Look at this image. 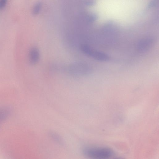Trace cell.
<instances>
[{
	"mask_svg": "<svg viewBox=\"0 0 159 159\" xmlns=\"http://www.w3.org/2000/svg\"><path fill=\"white\" fill-rule=\"evenodd\" d=\"M10 114V110L6 107H0V123L6 120Z\"/></svg>",
	"mask_w": 159,
	"mask_h": 159,
	"instance_id": "obj_4",
	"label": "cell"
},
{
	"mask_svg": "<svg viewBox=\"0 0 159 159\" xmlns=\"http://www.w3.org/2000/svg\"><path fill=\"white\" fill-rule=\"evenodd\" d=\"M152 43V40H144L141 41L139 44V49L142 51L145 50L148 48Z\"/></svg>",
	"mask_w": 159,
	"mask_h": 159,
	"instance_id": "obj_5",
	"label": "cell"
},
{
	"mask_svg": "<svg viewBox=\"0 0 159 159\" xmlns=\"http://www.w3.org/2000/svg\"><path fill=\"white\" fill-rule=\"evenodd\" d=\"M28 57L29 61L30 64L34 65L37 64L40 57L39 49L35 47L31 48L29 51Z\"/></svg>",
	"mask_w": 159,
	"mask_h": 159,
	"instance_id": "obj_3",
	"label": "cell"
},
{
	"mask_svg": "<svg viewBox=\"0 0 159 159\" xmlns=\"http://www.w3.org/2000/svg\"><path fill=\"white\" fill-rule=\"evenodd\" d=\"M83 152L86 156L95 159H107L113 157L114 151L106 147H89L84 149Z\"/></svg>",
	"mask_w": 159,
	"mask_h": 159,
	"instance_id": "obj_1",
	"label": "cell"
},
{
	"mask_svg": "<svg viewBox=\"0 0 159 159\" xmlns=\"http://www.w3.org/2000/svg\"><path fill=\"white\" fill-rule=\"evenodd\" d=\"M8 0H0V10L3 9L7 3Z\"/></svg>",
	"mask_w": 159,
	"mask_h": 159,
	"instance_id": "obj_6",
	"label": "cell"
},
{
	"mask_svg": "<svg viewBox=\"0 0 159 159\" xmlns=\"http://www.w3.org/2000/svg\"><path fill=\"white\" fill-rule=\"evenodd\" d=\"M40 9V5L39 4H36L34 7L33 10V13L34 14H36Z\"/></svg>",
	"mask_w": 159,
	"mask_h": 159,
	"instance_id": "obj_7",
	"label": "cell"
},
{
	"mask_svg": "<svg viewBox=\"0 0 159 159\" xmlns=\"http://www.w3.org/2000/svg\"><path fill=\"white\" fill-rule=\"evenodd\" d=\"M81 51L86 55L97 60L100 61H107L109 60V57L102 52L93 49L86 44H82L80 46Z\"/></svg>",
	"mask_w": 159,
	"mask_h": 159,
	"instance_id": "obj_2",
	"label": "cell"
}]
</instances>
